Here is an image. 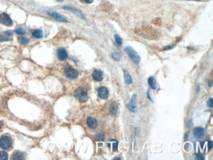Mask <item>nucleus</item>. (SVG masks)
<instances>
[{"label": "nucleus", "mask_w": 213, "mask_h": 160, "mask_svg": "<svg viewBox=\"0 0 213 160\" xmlns=\"http://www.w3.org/2000/svg\"><path fill=\"white\" fill-rule=\"evenodd\" d=\"M64 73L66 77L70 79H75L78 76V72L71 66H66L64 68Z\"/></svg>", "instance_id": "4"}, {"label": "nucleus", "mask_w": 213, "mask_h": 160, "mask_svg": "<svg viewBox=\"0 0 213 160\" xmlns=\"http://www.w3.org/2000/svg\"><path fill=\"white\" fill-rule=\"evenodd\" d=\"M112 57L113 58V59L116 60H120V57H121V55H120V54L119 53V52H113V54H112Z\"/></svg>", "instance_id": "25"}, {"label": "nucleus", "mask_w": 213, "mask_h": 160, "mask_svg": "<svg viewBox=\"0 0 213 160\" xmlns=\"http://www.w3.org/2000/svg\"><path fill=\"white\" fill-rule=\"evenodd\" d=\"M47 14L57 21H59V22H66V18L62 17L60 14H58V13H56V12L54 11H49L47 12Z\"/></svg>", "instance_id": "8"}, {"label": "nucleus", "mask_w": 213, "mask_h": 160, "mask_svg": "<svg viewBox=\"0 0 213 160\" xmlns=\"http://www.w3.org/2000/svg\"><path fill=\"white\" fill-rule=\"evenodd\" d=\"M115 40H116V43H117V44L119 46H121L122 45V39L121 38V37L119 36V35H117V34H116V35H115Z\"/></svg>", "instance_id": "24"}, {"label": "nucleus", "mask_w": 213, "mask_h": 160, "mask_svg": "<svg viewBox=\"0 0 213 160\" xmlns=\"http://www.w3.org/2000/svg\"><path fill=\"white\" fill-rule=\"evenodd\" d=\"M57 56L61 60H64L68 58V52L64 48H60L57 50Z\"/></svg>", "instance_id": "11"}, {"label": "nucleus", "mask_w": 213, "mask_h": 160, "mask_svg": "<svg viewBox=\"0 0 213 160\" xmlns=\"http://www.w3.org/2000/svg\"><path fill=\"white\" fill-rule=\"evenodd\" d=\"M13 33L11 31H6L0 32V41H7L13 39Z\"/></svg>", "instance_id": "6"}, {"label": "nucleus", "mask_w": 213, "mask_h": 160, "mask_svg": "<svg viewBox=\"0 0 213 160\" xmlns=\"http://www.w3.org/2000/svg\"><path fill=\"white\" fill-rule=\"evenodd\" d=\"M15 32L17 34H19V35H24L26 33V30L23 28L19 27L15 30Z\"/></svg>", "instance_id": "23"}, {"label": "nucleus", "mask_w": 213, "mask_h": 160, "mask_svg": "<svg viewBox=\"0 0 213 160\" xmlns=\"http://www.w3.org/2000/svg\"><path fill=\"white\" fill-rule=\"evenodd\" d=\"M124 76H125V82H126L128 85H130V84H132V83H133V79H132L131 76L129 75V73H128V72H125Z\"/></svg>", "instance_id": "19"}, {"label": "nucleus", "mask_w": 213, "mask_h": 160, "mask_svg": "<svg viewBox=\"0 0 213 160\" xmlns=\"http://www.w3.org/2000/svg\"><path fill=\"white\" fill-rule=\"evenodd\" d=\"M19 41L20 42V43L23 45H25L27 44V43L29 42V39L28 38H27L26 37H20V38H19Z\"/></svg>", "instance_id": "22"}, {"label": "nucleus", "mask_w": 213, "mask_h": 160, "mask_svg": "<svg viewBox=\"0 0 213 160\" xmlns=\"http://www.w3.org/2000/svg\"><path fill=\"white\" fill-rule=\"evenodd\" d=\"M104 138H105V135H104V133L103 132H100V133L96 135V136H95V139L96 140H98V141H103L104 140Z\"/></svg>", "instance_id": "20"}, {"label": "nucleus", "mask_w": 213, "mask_h": 160, "mask_svg": "<svg viewBox=\"0 0 213 160\" xmlns=\"http://www.w3.org/2000/svg\"><path fill=\"white\" fill-rule=\"evenodd\" d=\"M127 107L129 110L133 112H134L136 110V94H133L131 100L128 104Z\"/></svg>", "instance_id": "7"}, {"label": "nucleus", "mask_w": 213, "mask_h": 160, "mask_svg": "<svg viewBox=\"0 0 213 160\" xmlns=\"http://www.w3.org/2000/svg\"><path fill=\"white\" fill-rule=\"evenodd\" d=\"M81 1L86 3H91L93 2V0H81Z\"/></svg>", "instance_id": "29"}, {"label": "nucleus", "mask_w": 213, "mask_h": 160, "mask_svg": "<svg viewBox=\"0 0 213 160\" xmlns=\"http://www.w3.org/2000/svg\"><path fill=\"white\" fill-rule=\"evenodd\" d=\"M63 9H66V10H70V11L73 12V13H74L75 14H78V15H80L81 17H83V18H84L82 12L81 11V10H79V9H78V8L74 7H72V6H64V7H63Z\"/></svg>", "instance_id": "14"}, {"label": "nucleus", "mask_w": 213, "mask_h": 160, "mask_svg": "<svg viewBox=\"0 0 213 160\" xmlns=\"http://www.w3.org/2000/svg\"><path fill=\"white\" fill-rule=\"evenodd\" d=\"M92 77L95 81H101L103 79V72L100 70H95L92 72Z\"/></svg>", "instance_id": "10"}, {"label": "nucleus", "mask_w": 213, "mask_h": 160, "mask_svg": "<svg viewBox=\"0 0 213 160\" xmlns=\"http://www.w3.org/2000/svg\"><path fill=\"white\" fill-rule=\"evenodd\" d=\"M58 1H62V0H58Z\"/></svg>", "instance_id": "32"}, {"label": "nucleus", "mask_w": 213, "mask_h": 160, "mask_svg": "<svg viewBox=\"0 0 213 160\" xmlns=\"http://www.w3.org/2000/svg\"><path fill=\"white\" fill-rule=\"evenodd\" d=\"M98 94L100 98L102 99H106L109 96V92H108V89L105 87H101L98 90Z\"/></svg>", "instance_id": "9"}, {"label": "nucleus", "mask_w": 213, "mask_h": 160, "mask_svg": "<svg viewBox=\"0 0 213 160\" xmlns=\"http://www.w3.org/2000/svg\"><path fill=\"white\" fill-rule=\"evenodd\" d=\"M148 84L150 85V87L151 88L154 90H156L157 89V83L156 81H155V78L154 77H150V78L148 80Z\"/></svg>", "instance_id": "16"}, {"label": "nucleus", "mask_w": 213, "mask_h": 160, "mask_svg": "<svg viewBox=\"0 0 213 160\" xmlns=\"http://www.w3.org/2000/svg\"><path fill=\"white\" fill-rule=\"evenodd\" d=\"M212 147V142L209 141V150H210Z\"/></svg>", "instance_id": "30"}, {"label": "nucleus", "mask_w": 213, "mask_h": 160, "mask_svg": "<svg viewBox=\"0 0 213 160\" xmlns=\"http://www.w3.org/2000/svg\"><path fill=\"white\" fill-rule=\"evenodd\" d=\"M0 22L7 26H11L13 25L12 20L6 13H2L0 14Z\"/></svg>", "instance_id": "5"}, {"label": "nucleus", "mask_w": 213, "mask_h": 160, "mask_svg": "<svg viewBox=\"0 0 213 160\" xmlns=\"http://www.w3.org/2000/svg\"><path fill=\"white\" fill-rule=\"evenodd\" d=\"M117 145H118V142L116 141V143L113 144V150L117 151Z\"/></svg>", "instance_id": "27"}, {"label": "nucleus", "mask_w": 213, "mask_h": 160, "mask_svg": "<svg viewBox=\"0 0 213 160\" xmlns=\"http://www.w3.org/2000/svg\"><path fill=\"white\" fill-rule=\"evenodd\" d=\"M204 133H205V130L203 127H195L193 129V135L196 138L202 137Z\"/></svg>", "instance_id": "15"}, {"label": "nucleus", "mask_w": 213, "mask_h": 160, "mask_svg": "<svg viewBox=\"0 0 213 160\" xmlns=\"http://www.w3.org/2000/svg\"><path fill=\"white\" fill-rule=\"evenodd\" d=\"M110 110L111 114H113V115H116L117 112V110H118V106L117 105V104L112 103L111 104Z\"/></svg>", "instance_id": "18"}, {"label": "nucleus", "mask_w": 213, "mask_h": 160, "mask_svg": "<svg viewBox=\"0 0 213 160\" xmlns=\"http://www.w3.org/2000/svg\"><path fill=\"white\" fill-rule=\"evenodd\" d=\"M125 52H127L129 56L130 57V58L134 62V63L137 64L140 62V57L139 55H138V53L136 52V51H135L134 50V49L131 47H127L125 49Z\"/></svg>", "instance_id": "3"}, {"label": "nucleus", "mask_w": 213, "mask_h": 160, "mask_svg": "<svg viewBox=\"0 0 213 160\" xmlns=\"http://www.w3.org/2000/svg\"><path fill=\"white\" fill-rule=\"evenodd\" d=\"M196 157H197V159H201V160L204 159L203 156V155L201 154V153H198V154H197L196 155Z\"/></svg>", "instance_id": "28"}, {"label": "nucleus", "mask_w": 213, "mask_h": 160, "mask_svg": "<svg viewBox=\"0 0 213 160\" xmlns=\"http://www.w3.org/2000/svg\"><path fill=\"white\" fill-rule=\"evenodd\" d=\"M207 105L209 107L212 108L213 106V102H212V98H209V100L207 101Z\"/></svg>", "instance_id": "26"}, {"label": "nucleus", "mask_w": 213, "mask_h": 160, "mask_svg": "<svg viewBox=\"0 0 213 160\" xmlns=\"http://www.w3.org/2000/svg\"><path fill=\"white\" fill-rule=\"evenodd\" d=\"M87 124L89 127H90L91 129H96L97 127L98 122L96 119L90 117V118H87Z\"/></svg>", "instance_id": "12"}, {"label": "nucleus", "mask_w": 213, "mask_h": 160, "mask_svg": "<svg viewBox=\"0 0 213 160\" xmlns=\"http://www.w3.org/2000/svg\"><path fill=\"white\" fill-rule=\"evenodd\" d=\"M11 159L17 160L24 159H25V154L23 152H20V151H15L11 156Z\"/></svg>", "instance_id": "13"}, {"label": "nucleus", "mask_w": 213, "mask_h": 160, "mask_svg": "<svg viewBox=\"0 0 213 160\" xmlns=\"http://www.w3.org/2000/svg\"><path fill=\"white\" fill-rule=\"evenodd\" d=\"M74 96L80 102H85L88 100L87 90L83 87L78 88L74 93Z\"/></svg>", "instance_id": "1"}, {"label": "nucleus", "mask_w": 213, "mask_h": 160, "mask_svg": "<svg viewBox=\"0 0 213 160\" xmlns=\"http://www.w3.org/2000/svg\"><path fill=\"white\" fill-rule=\"evenodd\" d=\"M13 144L12 138L9 136L3 135L0 138V148L3 150L9 149Z\"/></svg>", "instance_id": "2"}, {"label": "nucleus", "mask_w": 213, "mask_h": 160, "mask_svg": "<svg viewBox=\"0 0 213 160\" xmlns=\"http://www.w3.org/2000/svg\"><path fill=\"white\" fill-rule=\"evenodd\" d=\"M147 96H148V98H149V99H150V100H151V101H152V100H151V98H150V94H149V90H148V93H147Z\"/></svg>", "instance_id": "31"}, {"label": "nucleus", "mask_w": 213, "mask_h": 160, "mask_svg": "<svg viewBox=\"0 0 213 160\" xmlns=\"http://www.w3.org/2000/svg\"><path fill=\"white\" fill-rule=\"evenodd\" d=\"M8 159V154L4 151H0V160H7Z\"/></svg>", "instance_id": "21"}, {"label": "nucleus", "mask_w": 213, "mask_h": 160, "mask_svg": "<svg viewBox=\"0 0 213 160\" xmlns=\"http://www.w3.org/2000/svg\"><path fill=\"white\" fill-rule=\"evenodd\" d=\"M43 35V31L41 30H34L33 32H32V35H33L34 38H37V39H40V38H42Z\"/></svg>", "instance_id": "17"}]
</instances>
